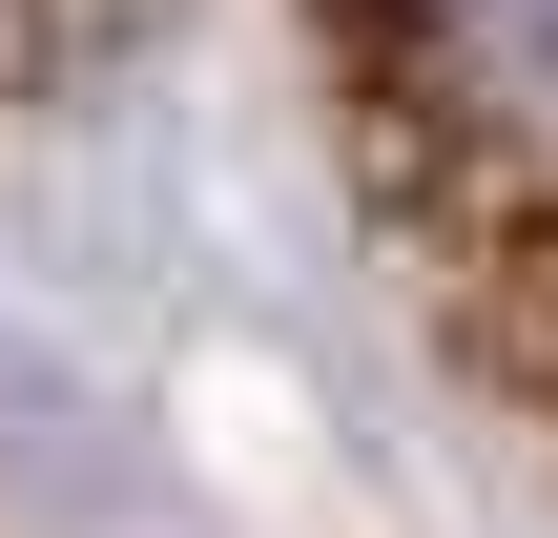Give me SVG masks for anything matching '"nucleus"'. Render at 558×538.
Segmentation results:
<instances>
[{
    "label": "nucleus",
    "instance_id": "nucleus-1",
    "mask_svg": "<svg viewBox=\"0 0 558 538\" xmlns=\"http://www.w3.org/2000/svg\"><path fill=\"white\" fill-rule=\"evenodd\" d=\"M331 83L414 270L558 415V0H331Z\"/></svg>",
    "mask_w": 558,
    "mask_h": 538
}]
</instances>
